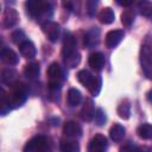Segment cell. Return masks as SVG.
I'll return each instance as SVG.
<instances>
[{"mask_svg": "<svg viewBox=\"0 0 152 152\" xmlns=\"http://www.w3.org/2000/svg\"><path fill=\"white\" fill-rule=\"evenodd\" d=\"M27 97V89L26 86L21 82H15L10 87V91L5 93L4 89H1V100H0V113L1 115H6L7 112L11 109L20 107Z\"/></svg>", "mask_w": 152, "mask_h": 152, "instance_id": "obj_1", "label": "cell"}, {"mask_svg": "<svg viewBox=\"0 0 152 152\" xmlns=\"http://www.w3.org/2000/svg\"><path fill=\"white\" fill-rule=\"evenodd\" d=\"M25 8H26L27 14L32 18H36L37 20H42L43 18L46 19L48 17H51V14H52L51 5L46 1L28 0L25 2ZM46 21H49V20L46 19Z\"/></svg>", "mask_w": 152, "mask_h": 152, "instance_id": "obj_2", "label": "cell"}, {"mask_svg": "<svg viewBox=\"0 0 152 152\" xmlns=\"http://www.w3.org/2000/svg\"><path fill=\"white\" fill-rule=\"evenodd\" d=\"M77 80L83 87L88 89V91L91 95L94 96L99 95L101 90V78L99 76L91 75L88 70H80L77 72Z\"/></svg>", "mask_w": 152, "mask_h": 152, "instance_id": "obj_3", "label": "cell"}, {"mask_svg": "<svg viewBox=\"0 0 152 152\" xmlns=\"http://www.w3.org/2000/svg\"><path fill=\"white\" fill-rule=\"evenodd\" d=\"M52 145L49 138L44 135H37L30 139L24 146V152H51Z\"/></svg>", "mask_w": 152, "mask_h": 152, "instance_id": "obj_4", "label": "cell"}, {"mask_svg": "<svg viewBox=\"0 0 152 152\" xmlns=\"http://www.w3.org/2000/svg\"><path fill=\"white\" fill-rule=\"evenodd\" d=\"M140 64L145 76L152 80V49L148 45H142L140 50Z\"/></svg>", "mask_w": 152, "mask_h": 152, "instance_id": "obj_5", "label": "cell"}, {"mask_svg": "<svg viewBox=\"0 0 152 152\" xmlns=\"http://www.w3.org/2000/svg\"><path fill=\"white\" fill-rule=\"evenodd\" d=\"M46 75H48V82H49L50 90H57V88H59L61 80H62V69L59 64L56 62L51 63L50 66L48 68Z\"/></svg>", "mask_w": 152, "mask_h": 152, "instance_id": "obj_6", "label": "cell"}, {"mask_svg": "<svg viewBox=\"0 0 152 152\" xmlns=\"http://www.w3.org/2000/svg\"><path fill=\"white\" fill-rule=\"evenodd\" d=\"M42 30L44 32V34L48 37L49 40L51 42H57V39L59 38V32H61V27L55 21H46L42 24Z\"/></svg>", "mask_w": 152, "mask_h": 152, "instance_id": "obj_7", "label": "cell"}, {"mask_svg": "<svg viewBox=\"0 0 152 152\" xmlns=\"http://www.w3.org/2000/svg\"><path fill=\"white\" fill-rule=\"evenodd\" d=\"M125 33L122 30H112L109 32H107L106 34V45L109 49H114L115 46H118L120 44V42L124 39Z\"/></svg>", "mask_w": 152, "mask_h": 152, "instance_id": "obj_8", "label": "cell"}, {"mask_svg": "<svg viewBox=\"0 0 152 152\" xmlns=\"http://www.w3.org/2000/svg\"><path fill=\"white\" fill-rule=\"evenodd\" d=\"M106 150H107V138L102 134L94 135L89 144V152H106Z\"/></svg>", "mask_w": 152, "mask_h": 152, "instance_id": "obj_9", "label": "cell"}, {"mask_svg": "<svg viewBox=\"0 0 152 152\" xmlns=\"http://www.w3.org/2000/svg\"><path fill=\"white\" fill-rule=\"evenodd\" d=\"M63 133L68 138L76 139L82 135V128L76 121H66L63 126Z\"/></svg>", "mask_w": 152, "mask_h": 152, "instance_id": "obj_10", "label": "cell"}, {"mask_svg": "<svg viewBox=\"0 0 152 152\" xmlns=\"http://www.w3.org/2000/svg\"><path fill=\"white\" fill-rule=\"evenodd\" d=\"M19 20V14L14 8H6L2 14V26L5 28L13 27Z\"/></svg>", "mask_w": 152, "mask_h": 152, "instance_id": "obj_11", "label": "cell"}, {"mask_svg": "<svg viewBox=\"0 0 152 152\" xmlns=\"http://www.w3.org/2000/svg\"><path fill=\"white\" fill-rule=\"evenodd\" d=\"M99 38H100V30L97 27H91L84 34V46H87L88 49L94 48L95 45H97Z\"/></svg>", "mask_w": 152, "mask_h": 152, "instance_id": "obj_12", "label": "cell"}, {"mask_svg": "<svg viewBox=\"0 0 152 152\" xmlns=\"http://www.w3.org/2000/svg\"><path fill=\"white\" fill-rule=\"evenodd\" d=\"M76 50V39L71 33H65L63 39V48H62V55L66 56L71 52H75Z\"/></svg>", "mask_w": 152, "mask_h": 152, "instance_id": "obj_13", "label": "cell"}, {"mask_svg": "<svg viewBox=\"0 0 152 152\" xmlns=\"http://www.w3.org/2000/svg\"><path fill=\"white\" fill-rule=\"evenodd\" d=\"M89 65L91 66V69H94L95 71H101L104 66V63H106V59H104V56L103 53L101 52H93L90 56H89Z\"/></svg>", "mask_w": 152, "mask_h": 152, "instance_id": "obj_14", "label": "cell"}, {"mask_svg": "<svg viewBox=\"0 0 152 152\" xmlns=\"http://www.w3.org/2000/svg\"><path fill=\"white\" fill-rule=\"evenodd\" d=\"M0 57H1V61L7 65H14L19 62L18 55L12 49H8V48H2L1 49Z\"/></svg>", "mask_w": 152, "mask_h": 152, "instance_id": "obj_15", "label": "cell"}, {"mask_svg": "<svg viewBox=\"0 0 152 152\" xmlns=\"http://www.w3.org/2000/svg\"><path fill=\"white\" fill-rule=\"evenodd\" d=\"M95 109H94V102L91 99H86L83 107L81 109V116L86 121H91L94 119Z\"/></svg>", "mask_w": 152, "mask_h": 152, "instance_id": "obj_16", "label": "cell"}, {"mask_svg": "<svg viewBox=\"0 0 152 152\" xmlns=\"http://www.w3.org/2000/svg\"><path fill=\"white\" fill-rule=\"evenodd\" d=\"M59 150L61 152H80V145L75 139L66 138L61 140Z\"/></svg>", "mask_w": 152, "mask_h": 152, "instance_id": "obj_17", "label": "cell"}, {"mask_svg": "<svg viewBox=\"0 0 152 152\" xmlns=\"http://www.w3.org/2000/svg\"><path fill=\"white\" fill-rule=\"evenodd\" d=\"M19 51L26 58H33L36 56V53H37L36 46L31 40H25L24 43H21L19 45Z\"/></svg>", "mask_w": 152, "mask_h": 152, "instance_id": "obj_18", "label": "cell"}, {"mask_svg": "<svg viewBox=\"0 0 152 152\" xmlns=\"http://www.w3.org/2000/svg\"><path fill=\"white\" fill-rule=\"evenodd\" d=\"M39 71H40V66H39V63L38 62H30L24 68V75L28 80L37 78L39 76Z\"/></svg>", "mask_w": 152, "mask_h": 152, "instance_id": "obj_19", "label": "cell"}, {"mask_svg": "<svg viewBox=\"0 0 152 152\" xmlns=\"http://www.w3.org/2000/svg\"><path fill=\"white\" fill-rule=\"evenodd\" d=\"M17 78H18V74H17V71L14 69L7 68V69H4L2 72H1V81H2V83L7 84L10 87L12 84H14L15 82H18Z\"/></svg>", "mask_w": 152, "mask_h": 152, "instance_id": "obj_20", "label": "cell"}, {"mask_svg": "<svg viewBox=\"0 0 152 152\" xmlns=\"http://www.w3.org/2000/svg\"><path fill=\"white\" fill-rule=\"evenodd\" d=\"M97 18H99L100 23H102L104 25H108V24H112L114 21L115 15H114V12L110 7H104L99 12Z\"/></svg>", "mask_w": 152, "mask_h": 152, "instance_id": "obj_21", "label": "cell"}, {"mask_svg": "<svg viewBox=\"0 0 152 152\" xmlns=\"http://www.w3.org/2000/svg\"><path fill=\"white\" fill-rule=\"evenodd\" d=\"M125 132H126V129H125V127L122 125L114 124L109 129V137L114 141H121L124 139V137H125Z\"/></svg>", "mask_w": 152, "mask_h": 152, "instance_id": "obj_22", "label": "cell"}, {"mask_svg": "<svg viewBox=\"0 0 152 152\" xmlns=\"http://www.w3.org/2000/svg\"><path fill=\"white\" fill-rule=\"evenodd\" d=\"M82 100V95L80 93L78 89L76 88H70L68 90V94H66V101H68V104L70 107H75L77 104H80Z\"/></svg>", "mask_w": 152, "mask_h": 152, "instance_id": "obj_23", "label": "cell"}, {"mask_svg": "<svg viewBox=\"0 0 152 152\" xmlns=\"http://www.w3.org/2000/svg\"><path fill=\"white\" fill-rule=\"evenodd\" d=\"M119 116L124 120H127L129 116H131V102L125 99L120 102V104L118 106V109H116Z\"/></svg>", "mask_w": 152, "mask_h": 152, "instance_id": "obj_24", "label": "cell"}, {"mask_svg": "<svg viewBox=\"0 0 152 152\" xmlns=\"http://www.w3.org/2000/svg\"><path fill=\"white\" fill-rule=\"evenodd\" d=\"M63 61L68 68H75L76 65H78V63L81 61V55L78 51H75L66 56H63Z\"/></svg>", "mask_w": 152, "mask_h": 152, "instance_id": "obj_25", "label": "cell"}, {"mask_svg": "<svg viewBox=\"0 0 152 152\" xmlns=\"http://www.w3.org/2000/svg\"><path fill=\"white\" fill-rule=\"evenodd\" d=\"M137 133H138V135L141 139L152 140V125H150V124H142V125H140L138 127V129H137Z\"/></svg>", "mask_w": 152, "mask_h": 152, "instance_id": "obj_26", "label": "cell"}, {"mask_svg": "<svg viewBox=\"0 0 152 152\" xmlns=\"http://www.w3.org/2000/svg\"><path fill=\"white\" fill-rule=\"evenodd\" d=\"M134 20V11L131 10V8H126L122 13H121V23L124 26L126 27H129L132 25Z\"/></svg>", "mask_w": 152, "mask_h": 152, "instance_id": "obj_27", "label": "cell"}, {"mask_svg": "<svg viewBox=\"0 0 152 152\" xmlns=\"http://www.w3.org/2000/svg\"><path fill=\"white\" fill-rule=\"evenodd\" d=\"M139 13L144 17H151L152 15V2L150 1H140L138 4Z\"/></svg>", "mask_w": 152, "mask_h": 152, "instance_id": "obj_28", "label": "cell"}, {"mask_svg": "<svg viewBox=\"0 0 152 152\" xmlns=\"http://www.w3.org/2000/svg\"><path fill=\"white\" fill-rule=\"evenodd\" d=\"M94 121L97 126H102L104 125L106 122V113L103 112L102 108H97L95 110V114H94Z\"/></svg>", "mask_w": 152, "mask_h": 152, "instance_id": "obj_29", "label": "cell"}, {"mask_svg": "<svg viewBox=\"0 0 152 152\" xmlns=\"http://www.w3.org/2000/svg\"><path fill=\"white\" fill-rule=\"evenodd\" d=\"M11 39L14 44H18L20 45L21 43H24L26 39H25V33L21 31V30H15L12 34H11Z\"/></svg>", "mask_w": 152, "mask_h": 152, "instance_id": "obj_30", "label": "cell"}, {"mask_svg": "<svg viewBox=\"0 0 152 152\" xmlns=\"http://www.w3.org/2000/svg\"><path fill=\"white\" fill-rule=\"evenodd\" d=\"M120 152H150L147 147H138L135 145H126L124 146Z\"/></svg>", "mask_w": 152, "mask_h": 152, "instance_id": "obj_31", "label": "cell"}, {"mask_svg": "<svg viewBox=\"0 0 152 152\" xmlns=\"http://www.w3.org/2000/svg\"><path fill=\"white\" fill-rule=\"evenodd\" d=\"M96 6H97L96 1H87V12H88L89 15H94L95 14Z\"/></svg>", "mask_w": 152, "mask_h": 152, "instance_id": "obj_32", "label": "cell"}, {"mask_svg": "<svg viewBox=\"0 0 152 152\" xmlns=\"http://www.w3.org/2000/svg\"><path fill=\"white\" fill-rule=\"evenodd\" d=\"M62 5H63V7H65V8H69V10H72V2H70V1H66V2L64 1V2L62 4Z\"/></svg>", "mask_w": 152, "mask_h": 152, "instance_id": "obj_33", "label": "cell"}]
</instances>
